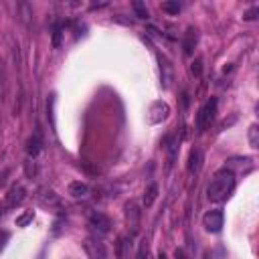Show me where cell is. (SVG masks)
Masks as SVG:
<instances>
[{
	"label": "cell",
	"mask_w": 259,
	"mask_h": 259,
	"mask_svg": "<svg viewBox=\"0 0 259 259\" xmlns=\"http://www.w3.org/2000/svg\"><path fill=\"white\" fill-rule=\"evenodd\" d=\"M158 259H166V255H164V253L160 251V253H158Z\"/></svg>",
	"instance_id": "f1b7e54d"
},
{
	"label": "cell",
	"mask_w": 259,
	"mask_h": 259,
	"mask_svg": "<svg viewBox=\"0 0 259 259\" xmlns=\"http://www.w3.org/2000/svg\"><path fill=\"white\" fill-rule=\"evenodd\" d=\"M24 170H26V176H28V178H34V176H36V164H34L32 158H28V160L24 162Z\"/></svg>",
	"instance_id": "603a6c76"
},
{
	"label": "cell",
	"mask_w": 259,
	"mask_h": 259,
	"mask_svg": "<svg viewBox=\"0 0 259 259\" xmlns=\"http://www.w3.org/2000/svg\"><path fill=\"white\" fill-rule=\"evenodd\" d=\"M18 10H20V18H22V22H24V24H30V16H32V8H30V4L20 2V4H18Z\"/></svg>",
	"instance_id": "ac0fdd59"
},
{
	"label": "cell",
	"mask_w": 259,
	"mask_h": 259,
	"mask_svg": "<svg viewBox=\"0 0 259 259\" xmlns=\"http://www.w3.org/2000/svg\"><path fill=\"white\" fill-rule=\"evenodd\" d=\"M200 69H202V59H194V63H192V67H190V71L198 77V75H200Z\"/></svg>",
	"instance_id": "484cf974"
},
{
	"label": "cell",
	"mask_w": 259,
	"mask_h": 259,
	"mask_svg": "<svg viewBox=\"0 0 259 259\" xmlns=\"http://www.w3.org/2000/svg\"><path fill=\"white\" fill-rule=\"evenodd\" d=\"M89 225H91L97 233L105 235V233H109V229H111V219H109L107 214L99 212V210H93V212L89 214Z\"/></svg>",
	"instance_id": "ba28073f"
},
{
	"label": "cell",
	"mask_w": 259,
	"mask_h": 259,
	"mask_svg": "<svg viewBox=\"0 0 259 259\" xmlns=\"http://www.w3.org/2000/svg\"><path fill=\"white\" fill-rule=\"evenodd\" d=\"M156 196H158V184H150V186L146 188V192H144V206H146V208L152 206L154 200H156Z\"/></svg>",
	"instance_id": "2e32d148"
},
{
	"label": "cell",
	"mask_w": 259,
	"mask_h": 259,
	"mask_svg": "<svg viewBox=\"0 0 259 259\" xmlns=\"http://www.w3.org/2000/svg\"><path fill=\"white\" fill-rule=\"evenodd\" d=\"M67 192L73 196V198H85L89 194V186L81 180H73L69 186H67Z\"/></svg>",
	"instance_id": "7c38bea8"
},
{
	"label": "cell",
	"mask_w": 259,
	"mask_h": 259,
	"mask_svg": "<svg viewBox=\"0 0 259 259\" xmlns=\"http://www.w3.org/2000/svg\"><path fill=\"white\" fill-rule=\"evenodd\" d=\"M132 8H134V12H136L138 18H148V16H150L144 2H138V0H136V2H132Z\"/></svg>",
	"instance_id": "d6986e66"
},
{
	"label": "cell",
	"mask_w": 259,
	"mask_h": 259,
	"mask_svg": "<svg viewBox=\"0 0 259 259\" xmlns=\"http://www.w3.org/2000/svg\"><path fill=\"white\" fill-rule=\"evenodd\" d=\"M168 115H170V105L166 103V101H154L152 105H150V109H148V121L150 123H162L164 119H168Z\"/></svg>",
	"instance_id": "5b68a950"
},
{
	"label": "cell",
	"mask_w": 259,
	"mask_h": 259,
	"mask_svg": "<svg viewBox=\"0 0 259 259\" xmlns=\"http://www.w3.org/2000/svg\"><path fill=\"white\" fill-rule=\"evenodd\" d=\"M202 166V152L198 148H192L190 154H188V172H198Z\"/></svg>",
	"instance_id": "4fadbf2b"
},
{
	"label": "cell",
	"mask_w": 259,
	"mask_h": 259,
	"mask_svg": "<svg viewBox=\"0 0 259 259\" xmlns=\"http://www.w3.org/2000/svg\"><path fill=\"white\" fill-rule=\"evenodd\" d=\"M0 212H2V206H0Z\"/></svg>",
	"instance_id": "f546056e"
},
{
	"label": "cell",
	"mask_w": 259,
	"mask_h": 259,
	"mask_svg": "<svg viewBox=\"0 0 259 259\" xmlns=\"http://www.w3.org/2000/svg\"><path fill=\"white\" fill-rule=\"evenodd\" d=\"M36 200H38V204L40 206H45V208H49V210H53V208H61V198H59V194L55 192V190H51V188H40L38 190V194H36Z\"/></svg>",
	"instance_id": "8992f818"
},
{
	"label": "cell",
	"mask_w": 259,
	"mask_h": 259,
	"mask_svg": "<svg viewBox=\"0 0 259 259\" xmlns=\"http://www.w3.org/2000/svg\"><path fill=\"white\" fill-rule=\"evenodd\" d=\"M32 219H34V212L32 210H24L20 217H16V227H26Z\"/></svg>",
	"instance_id": "ffe728a7"
},
{
	"label": "cell",
	"mask_w": 259,
	"mask_h": 259,
	"mask_svg": "<svg viewBox=\"0 0 259 259\" xmlns=\"http://www.w3.org/2000/svg\"><path fill=\"white\" fill-rule=\"evenodd\" d=\"M140 219H142V210H140V204L136 200H130L125 204V221H127V227L136 233L138 227H140Z\"/></svg>",
	"instance_id": "9c48e42d"
},
{
	"label": "cell",
	"mask_w": 259,
	"mask_h": 259,
	"mask_svg": "<svg viewBox=\"0 0 259 259\" xmlns=\"http://www.w3.org/2000/svg\"><path fill=\"white\" fill-rule=\"evenodd\" d=\"M160 71H162V85L168 89L172 83V65L166 59H160Z\"/></svg>",
	"instance_id": "5bb4252c"
},
{
	"label": "cell",
	"mask_w": 259,
	"mask_h": 259,
	"mask_svg": "<svg viewBox=\"0 0 259 259\" xmlns=\"http://www.w3.org/2000/svg\"><path fill=\"white\" fill-rule=\"evenodd\" d=\"M223 223H225V214L221 208H212V210H206L202 214V227L208 233H219L223 229Z\"/></svg>",
	"instance_id": "277c9868"
},
{
	"label": "cell",
	"mask_w": 259,
	"mask_h": 259,
	"mask_svg": "<svg viewBox=\"0 0 259 259\" xmlns=\"http://www.w3.org/2000/svg\"><path fill=\"white\" fill-rule=\"evenodd\" d=\"M40 148H42V138H40V132H34V134H32V136L26 140V154H28V158L38 156Z\"/></svg>",
	"instance_id": "8fae6325"
},
{
	"label": "cell",
	"mask_w": 259,
	"mask_h": 259,
	"mask_svg": "<svg viewBox=\"0 0 259 259\" xmlns=\"http://www.w3.org/2000/svg\"><path fill=\"white\" fill-rule=\"evenodd\" d=\"M196 40H198V30L194 26H188L186 32H184V40H182L184 55H192V49L196 47Z\"/></svg>",
	"instance_id": "30bf717a"
},
{
	"label": "cell",
	"mask_w": 259,
	"mask_h": 259,
	"mask_svg": "<svg viewBox=\"0 0 259 259\" xmlns=\"http://www.w3.org/2000/svg\"><path fill=\"white\" fill-rule=\"evenodd\" d=\"M235 184H237V180H235L233 170L231 168H221L219 172H214L210 184L206 186V198L212 200V202H223L233 194Z\"/></svg>",
	"instance_id": "6da1fadb"
},
{
	"label": "cell",
	"mask_w": 259,
	"mask_h": 259,
	"mask_svg": "<svg viewBox=\"0 0 259 259\" xmlns=\"http://www.w3.org/2000/svg\"><path fill=\"white\" fill-rule=\"evenodd\" d=\"M83 251L89 259H107V249L105 243L101 239H97L95 235H87L83 239Z\"/></svg>",
	"instance_id": "3957f363"
},
{
	"label": "cell",
	"mask_w": 259,
	"mask_h": 259,
	"mask_svg": "<svg viewBox=\"0 0 259 259\" xmlns=\"http://www.w3.org/2000/svg\"><path fill=\"white\" fill-rule=\"evenodd\" d=\"M257 14H259V8H257V6H253L251 10H247V12L243 14V18H245V20H255V18H257Z\"/></svg>",
	"instance_id": "d4e9b609"
},
{
	"label": "cell",
	"mask_w": 259,
	"mask_h": 259,
	"mask_svg": "<svg viewBox=\"0 0 259 259\" xmlns=\"http://www.w3.org/2000/svg\"><path fill=\"white\" fill-rule=\"evenodd\" d=\"M162 12H166V14H178L180 12V4L178 2H162Z\"/></svg>",
	"instance_id": "44dd1931"
},
{
	"label": "cell",
	"mask_w": 259,
	"mask_h": 259,
	"mask_svg": "<svg viewBox=\"0 0 259 259\" xmlns=\"http://www.w3.org/2000/svg\"><path fill=\"white\" fill-rule=\"evenodd\" d=\"M8 239H10V233H8V231H0V251L6 247Z\"/></svg>",
	"instance_id": "4316f807"
},
{
	"label": "cell",
	"mask_w": 259,
	"mask_h": 259,
	"mask_svg": "<svg viewBox=\"0 0 259 259\" xmlns=\"http://www.w3.org/2000/svg\"><path fill=\"white\" fill-rule=\"evenodd\" d=\"M26 198V190L22 184H12L6 192V200H4V208H14L18 204H22V200Z\"/></svg>",
	"instance_id": "52a82bcc"
},
{
	"label": "cell",
	"mask_w": 259,
	"mask_h": 259,
	"mask_svg": "<svg viewBox=\"0 0 259 259\" xmlns=\"http://www.w3.org/2000/svg\"><path fill=\"white\" fill-rule=\"evenodd\" d=\"M174 259H186L184 251H182V249H176V251H174Z\"/></svg>",
	"instance_id": "83f0119b"
},
{
	"label": "cell",
	"mask_w": 259,
	"mask_h": 259,
	"mask_svg": "<svg viewBox=\"0 0 259 259\" xmlns=\"http://www.w3.org/2000/svg\"><path fill=\"white\" fill-rule=\"evenodd\" d=\"M214 115H217V99L210 97V99L200 107V111H198V115H196V130H198V132H206V130L210 127Z\"/></svg>",
	"instance_id": "7a4b0ae2"
},
{
	"label": "cell",
	"mask_w": 259,
	"mask_h": 259,
	"mask_svg": "<svg viewBox=\"0 0 259 259\" xmlns=\"http://www.w3.org/2000/svg\"><path fill=\"white\" fill-rule=\"evenodd\" d=\"M136 259H148V241H142V243H140Z\"/></svg>",
	"instance_id": "cb8c5ba5"
},
{
	"label": "cell",
	"mask_w": 259,
	"mask_h": 259,
	"mask_svg": "<svg viewBox=\"0 0 259 259\" xmlns=\"http://www.w3.org/2000/svg\"><path fill=\"white\" fill-rule=\"evenodd\" d=\"M63 24H55V28H53V47L55 49H59L61 47V34H63Z\"/></svg>",
	"instance_id": "7402d4cb"
},
{
	"label": "cell",
	"mask_w": 259,
	"mask_h": 259,
	"mask_svg": "<svg viewBox=\"0 0 259 259\" xmlns=\"http://www.w3.org/2000/svg\"><path fill=\"white\" fill-rule=\"evenodd\" d=\"M247 138H249V146H251V148H259V125H257V123H253V125L249 127Z\"/></svg>",
	"instance_id": "e0dca14e"
},
{
	"label": "cell",
	"mask_w": 259,
	"mask_h": 259,
	"mask_svg": "<svg viewBox=\"0 0 259 259\" xmlns=\"http://www.w3.org/2000/svg\"><path fill=\"white\" fill-rule=\"evenodd\" d=\"M130 249H132V239L130 237H121L117 243V257L119 259H127L130 257Z\"/></svg>",
	"instance_id": "9a60e30c"
}]
</instances>
